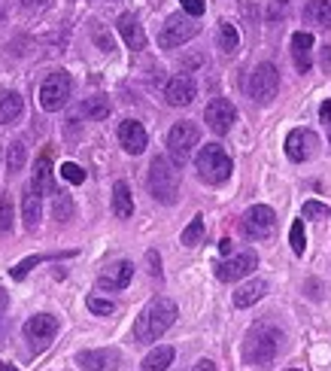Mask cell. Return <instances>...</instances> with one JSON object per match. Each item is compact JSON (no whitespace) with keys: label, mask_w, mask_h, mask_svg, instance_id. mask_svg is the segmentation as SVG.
Masks as SVG:
<instances>
[{"label":"cell","mask_w":331,"mask_h":371,"mask_svg":"<svg viewBox=\"0 0 331 371\" xmlns=\"http://www.w3.org/2000/svg\"><path fill=\"white\" fill-rule=\"evenodd\" d=\"M146 262H149L152 277H161V259H158V253H155V249H149V253H146Z\"/></svg>","instance_id":"40"},{"label":"cell","mask_w":331,"mask_h":371,"mask_svg":"<svg viewBox=\"0 0 331 371\" xmlns=\"http://www.w3.org/2000/svg\"><path fill=\"white\" fill-rule=\"evenodd\" d=\"M0 15H4V0H0Z\"/></svg>","instance_id":"49"},{"label":"cell","mask_w":331,"mask_h":371,"mask_svg":"<svg viewBox=\"0 0 331 371\" xmlns=\"http://www.w3.org/2000/svg\"><path fill=\"white\" fill-rule=\"evenodd\" d=\"M195 168H198V177L204 183L219 186V183H225L228 177H231L234 164H231L228 152L219 143H207V146H201V152L195 159Z\"/></svg>","instance_id":"4"},{"label":"cell","mask_w":331,"mask_h":371,"mask_svg":"<svg viewBox=\"0 0 331 371\" xmlns=\"http://www.w3.org/2000/svg\"><path fill=\"white\" fill-rule=\"evenodd\" d=\"M328 204H319V201H304V210H301V216L304 219H328Z\"/></svg>","instance_id":"37"},{"label":"cell","mask_w":331,"mask_h":371,"mask_svg":"<svg viewBox=\"0 0 331 371\" xmlns=\"http://www.w3.org/2000/svg\"><path fill=\"white\" fill-rule=\"evenodd\" d=\"M0 371H18L13 363H0Z\"/></svg>","instance_id":"47"},{"label":"cell","mask_w":331,"mask_h":371,"mask_svg":"<svg viewBox=\"0 0 331 371\" xmlns=\"http://www.w3.org/2000/svg\"><path fill=\"white\" fill-rule=\"evenodd\" d=\"M246 91H250V98L255 100V104H271L273 98H277L280 91V70L273 67L271 61L259 64L252 73H250V82H246Z\"/></svg>","instance_id":"6"},{"label":"cell","mask_w":331,"mask_h":371,"mask_svg":"<svg viewBox=\"0 0 331 371\" xmlns=\"http://www.w3.org/2000/svg\"><path fill=\"white\" fill-rule=\"evenodd\" d=\"M313 34L310 31H298L292 34V61H295L298 73H310L313 67Z\"/></svg>","instance_id":"17"},{"label":"cell","mask_w":331,"mask_h":371,"mask_svg":"<svg viewBox=\"0 0 331 371\" xmlns=\"http://www.w3.org/2000/svg\"><path fill=\"white\" fill-rule=\"evenodd\" d=\"M319 64H323L325 73H331V46H323V58H319Z\"/></svg>","instance_id":"42"},{"label":"cell","mask_w":331,"mask_h":371,"mask_svg":"<svg viewBox=\"0 0 331 371\" xmlns=\"http://www.w3.org/2000/svg\"><path fill=\"white\" fill-rule=\"evenodd\" d=\"M255 268H259V256L252 253V249H243V253H237L231 259H225V262L216 265V277L222 283H234V280H243L246 274H252Z\"/></svg>","instance_id":"11"},{"label":"cell","mask_w":331,"mask_h":371,"mask_svg":"<svg viewBox=\"0 0 331 371\" xmlns=\"http://www.w3.org/2000/svg\"><path fill=\"white\" fill-rule=\"evenodd\" d=\"M95 40H97V46H100L104 52H113V40H109V37L100 31V27H95Z\"/></svg>","instance_id":"41"},{"label":"cell","mask_w":331,"mask_h":371,"mask_svg":"<svg viewBox=\"0 0 331 371\" xmlns=\"http://www.w3.org/2000/svg\"><path fill=\"white\" fill-rule=\"evenodd\" d=\"M52 201H55V219H58V222H67V219L73 216V201H70V195L55 189V192H52Z\"/></svg>","instance_id":"33"},{"label":"cell","mask_w":331,"mask_h":371,"mask_svg":"<svg viewBox=\"0 0 331 371\" xmlns=\"http://www.w3.org/2000/svg\"><path fill=\"white\" fill-rule=\"evenodd\" d=\"M61 177L67 183H73V186H79V183H86V171H82L76 162H64L61 164Z\"/></svg>","instance_id":"36"},{"label":"cell","mask_w":331,"mask_h":371,"mask_svg":"<svg viewBox=\"0 0 331 371\" xmlns=\"http://www.w3.org/2000/svg\"><path fill=\"white\" fill-rule=\"evenodd\" d=\"M25 6H36V4H43V0H22Z\"/></svg>","instance_id":"48"},{"label":"cell","mask_w":331,"mask_h":371,"mask_svg":"<svg viewBox=\"0 0 331 371\" xmlns=\"http://www.w3.org/2000/svg\"><path fill=\"white\" fill-rule=\"evenodd\" d=\"M264 292H268V283H264V280H250V283H243L241 289L234 292V308H252L255 301L264 299Z\"/></svg>","instance_id":"23"},{"label":"cell","mask_w":331,"mask_h":371,"mask_svg":"<svg viewBox=\"0 0 331 371\" xmlns=\"http://www.w3.org/2000/svg\"><path fill=\"white\" fill-rule=\"evenodd\" d=\"M307 289H310V299H313V301L323 299V292H319V280H307Z\"/></svg>","instance_id":"44"},{"label":"cell","mask_w":331,"mask_h":371,"mask_svg":"<svg viewBox=\"0 0 331 371\" xmlns=\"http://www.w3.org/2000/svg\"><path fill=\"white\" fill-rule=\"evenodd\" d=\"M198 31H201L198 18H191L186 13H177V15H170L168 22H164L161 34H158V46L161 49H177V46L189 43L191 37H198Z\"/></svg>","instance_id":"7"},{"label":"cell","mask_w":331,"mask_h":371,"mask_svg":"<svg viewBox=\"0 0 331 371\" xmlns=\"http://www.w3.org/2000/svg\"><path fill=\"white\" fill-rule=\"evenodd\" d=\"M119 143H122V150L128 155H140L146 150V143H149V137H146V128L137 119H125L119 125Z\"/></svg>","instance_id":"16"},{"label":"cell","mask_w":331,"mask_h":371,"mask_svg":"<svg viewBox=\"0 0 331 371\" xmlns=\"http://www.w3.org/2000/svg\"><path fill=\"white\" fill-rule=\"evenodd\" d=\"M204 119H207V128L213 134H228L231 131V125H234V119H237V110H234V104L228 98H213L207 104V110H204Z\"/></svg>","instance_id":"12"},{"label":"cell","mask_w":331,"mask_h":371,"mask_svg":"<svg viewBox=\"0 0 331 371\" xmlns=\"http://www.w3.org/2000/svg\"><path fill=\"white\" fill-rule=\"evenodd\" d=\"M31 186L40 195H52L55 186H52V150H43L40 159L34 164V177H31Z\"/></svg>","instance_id":"21"},{"label":"cell","mask_w":331,"mask_h":371,"mask_svg":"<svg viewBox=\"0 0 331 371\" xmlns=\"http://www.w3.org/2000/svg\"><path fill=\"white\" fill-rule=\"evenodd\" d=\"M231 249H234V244H231V240H219V253H222V256H231Z\"/></svg>","instance_id":"46"},{"label":"cell","mask_w":331,"mask_h":371,"mask_svg":"<svg viewBox=\"0 0 331 371\" xmlns=\"http://www.w3.org/2000/svg\"><path fill=\"white\" fill-rule=\"evenodd\" d=\"M319 119H323V122H325V125H331V98L325 100V104H323V107H319Z\"/></svg>","instance_id":"43"},{"label":"cell","mask_w":331,"mask_h":371,"mask_svg":"<svg viewBox=\"0 0 331 371\" xmlns=\"http://www.w3.org/2000/svg\"><path fill=\"white\" fill-rule=\"evenodd\" d=\"M289 244H292V253L295 256H304L307 249V231H304V219H295L289 228Z\"/></svg>","instance_id":"31"},{"label":"cell","mask_w":331,"mask_h":371,"mask_svg":"<svg viewBox=\"0 0 331 371\" xmlns=\"http://www.w3.org/2000/svg\"><path fill=\"white\" fill-rule=\"evenodd\" d=\"M13 231V201L6 192H0V235Z\"/></svg>","instance_id":"34"},{"label":"cell","mask_w":331,"mask_h":371,"mask_svg":"<svg viewBox=\"0 0 331 371\" xmlns=\"http://www.w3.org/2000/svg\"><path fill=\"white\" fill-rule=\"evenodd\" d=\"M289 371H301V368H289Z\"/></svg>","instance_id":"50"},{"label":"cell","mask_w":331,"mask_h":371,"mask_svg":"<svg viewBox=\"0 0 331 371\" xmlns=\"http://www.w3.org/2000/svg\"><path fill=\"white\" fill-rule=\"evenodd\" d=\"M109 98L107 95H95V98H86L79 104V113L86 116V119H91V122H100V119H107L109 116Z\"/></svg>","instance_id":"25"},{"label":"cell","mask_w":331,"mask_h":371,"mask_svg":"<svg viewBox=\"0 0 331 371\" xmlns=\"http://www.w3.org/2000/svg\"><path fill=\"white\" fill-rule=\"evenodd\" d=\"M280 347H283V332L273 326V323L262 320V323H255V326H250V332H246L243 359L250 365H271L273 359H277Z\"/></svg>","instance_id":"2"},{"label":"cell","mask_w":331,"mask_h":371,"mask_svg":"<svg viewBox=\"0 0 331 371\" xmlns=\"http://www.w3.org/2000/svg\"><path fill=\"white\" fill-rule=\"evenodd\" d=\"M149 192L158 204H177L180 198V171L164 155H155L149 164Z\"/></svg>","instance_id":"3"},{"label":"cell","mask_w":331,"mask_h":371,"mask_svg":"<svg viewBox=\"0 0 331 371\" xmlns=\"http://www.w3.org/2000/svg\"><path fill=\"white\" fill-rule=\"evenodd\" d=\"M25 162H27L25 141H13V143H9V150H6V171L9 174H18V171L25 168Z\"/></svg>","instance_id":"30"},{"label":"cell","mask_w":331,"mask_h":371,"mask_svg":"<svg viewBox=\"0 0 331 371\" xmlns=\"http://www.w3.org/2000/svg\"><path fill=\"white\" fill-rule=\"evenodd\" d=\"M319 150V137L310 131V128H295V131H289L286 137V155L289 162H310Z\"/></svg>","instance_id":"13"},{"label":"cell","mask_w":331,"mask_h":371,"mask_svg":"<svg viewBox=\"0 0 331 371\" xmlns=\"http://www.w3.org/2000/svg\"><path fill=\"white\" fill-rule=\"evenodd\" d=\"M25 110V100L18 91H0V125H9L22 116Z\"/></svg>","instance_id":"24"},{"label":"cell","mask_w":331,"mask_h":371,"mask_svg":"<svg viewBox=\"0 0 331 371\" xmlns=\"http://www.w3.org/2000/svg\"><path fill=\"white\" fill-rule=\"evenodd\" d=\"M195 95H198V86L189 73H177V77L164 86V98H168L170 107H189L191 100H195Z\"/></svg>","instance_id":"14"},{"label":"cell","mask_w":331,"mask_h":371,"mask_svg":"<svg viewBox=\"0 0 331 371\" xmlns=\"http://www.w3.org/2000/svg\"><path fill=\"white\" fill-rule=\"evenodd\" d=\"M191 371H219V368H216V363H210V359H201V363Z\"/></svg>","instance_id":"45"},{"label":"cell","mask_w":331,"mask_h":371,"mask_svg":"<svg viewBox=\"0 0 331 371\" xmlns=\"http://www.w3.org/2000/svg\"><path fill=\"white\" fill-rule=\"evenodd\" d=\"M180 4H182V13L191 15V18H201V15L207 13V4H204V0H180Z\"/></svg>","instance_id":"38"},{"label":"cell","mask_w":331,"mask_h":371,"mask_svg":"<svg viewBox=\"0 0 331 371\" xmlns=\"http://www.w3.org/2000/svg\"><path fill=\"white\" fill-rule=\"evenodd\" d=\"M304 18L316 27H331V0H310L304 6Z\"/></svg>","instance_id":"27"},{"label":"cell","mask_w":331,"mask_h":371,"mask_svg":"<svg viewBox=\"0 0 331 371\" xmlns=\"http://www.w3.org/2000/svg\"><path fill=\"white\" fill-rule=\"evenodd\" d=\"M86 308H88L91 313H97V317H109V313L116 311V304L109 301V299H100V295H88V299H86Z\"/></svg>","instance_id":"35"},{"label":"cell","mask_w":331,"mask_h":371,"mask_svg":"<svg viewBox=\"0 0 331 371\" xmlns=\"http://www.w3.org/2000/svg\"><path fill=\"white\" fill-rule=\"evenodd\" d=\"M219 49L225 55H234L241 49V34H237V27L231 22H222L219 25Z\"/></svg>","instance_id":"29"},{"label":"cell","mask_w":331,"mask_h":371,"mask_svg":"<svg viewBox=\"0 0 331 371\" xmlns=\"http://www.w3.org/2000/svg\"><path fill=\"white\" fill-rule=\"evenodd\" d=\"M177 313L180 311H177V304H173L170 299H164V295L152 299L140 311V317H137V323H134V341H137V344H152V341H158L164 332L177 323Z\"/></svg>","instance_id":"1"},{"label":"cell","mask_w":331,"mask_h":371,"mask_svg":"<svg viewBox=\"0 0 331 371\" xmlns=\"http://www.w3.org/2000/svg\"><path fill=\"white\" fill-rule=\"evenodd\" d=\"M198 141H201V128L195 122H177V125L170 128L168 150H170V159H173V164H177V168L189 162V155L198 146Z\"/></svg>","instance_id":"8"},{"label":"cell","mask_w":331,"mask_h":371,"mask_svg":"<svg viewBox=\"0 0 331 371\" xmlns=\"http://www.w3.org/2000/svg\"><path fill=\"white\" fill-rule=\"evenodd\" d=\"M6 311H9V292L0 289V338H4V326H6Z\"/></svg>","instance_id":"39"},{"label":"cell","mask_w":331,"mask_h":371,"mask_svg":"<svg viewBox=\"0 0 331 371\" xmlns=\"http://www.w3.org/2000/svg\"><path fill=\"white\" fill-rule=\"evenodd\" d=\"M40 216H43V195L34 189V186H27L25 195H22V219H25V228L34 231L40 226Z\"/></svg>","instance_id":"20"},{"label":"cell","mask_w":331,"mask_h":371,"mask_svg":"<svg viewBox=\"0 0 331 371\" xmlns=\"http://www.w3.org/2000/svg\"><path fill=\"white\" fill-rule=\"evenodd\" d=\"M113 213L119 219H131L134 216V195L128 189L125 180H119L113 186Z\"/></svg>","instance_id":"22"},{"label":"cell","mask_w":331,"mask_h":371,"mask_svg":"<svg viewBox=\"0 0 331 371\" xmlns=\"http://www.w3.org/2000/svg\"><path fill=\"white\" fill-rule=\"evenodd\" d=\"M119 363H122V353H119L116 347L82 350V353H76V365L86 371H107V368H116Z\"/></svg>","instance_id":"15"},{"label":"cell","mask_w":331,"mask_h":371,"mask_svg":"<svg viewBox=\"0 0 331 371\" xmlns=\"http://www.w3.org/2000/svg\"><path fill=\"white\" fill-rule=\"evenodd\" d=\"M173 356H177V353H173V347H168V344L155 347L152 353L140 363V371H168L173 365Z\"/></svg>","instance_id":"26"},{"label":"cell","mask_w":331,"mask_h":371,"mask_svg":"<svg viewBox=\"0 0 331 371\" xmlns=\"http://www.w3.org/2000/svg\"><path fill=\"white\" fill-rule=\"evenodd\" d=\"M58 329H61L58 317H52V313H36V317H31L22 326V335L27 344H31V350H46L55 341V335H58Z\"/></svg>","instance_id":"10"},{"label":"cell","mask_w":331,"mask_h":371,"mask_svg":"<svg viewBox=\"0 0 331 371\" xmlns=\"http://www.w3.org/2000/svg\"><path fill=\"white\" fill-rule=\"evenodd\" d=\"M204 240V216H195L182 231V247H198Z\"/></svg>","instance_id":"32"},{"label":"cell","mask_w":331,"mask_h":371,"mask_svg":"<svg viewBox=\"0 0 331 371\" xmlns=\"http://www.w3.org/2000/svg\"><path fill=\"white\" fill-rule=\"evenodd\" d=\"M73 95V79L67 70H55L49 73V77L43 79L40 86V107L46 110V113H58V110L67 104Z\"/></svg>","instance_id":"5"},{"label":"cell","mask_w":331,"mask_h":371,"mask_svg":"<svg viewBox=\"0 0 331 371\" xmlns=\"http://www.w3.org/2000/svg\"><path fill=\"white\" fill-rule=\"evenodd\" d=\"M273 226H277V213L268 204H255L241 216V231L250 240H264L273 235Z\"/></svg>","instance_id":"9"},{"label":"cell","mask_w":331,"mask_h":371,"mask_svg":"<svg viewBox=\"0 0 331 371\" xmlns=\"http://www.w3.org/2000/svg\"><path fill=\"white\" fill-rule=\"evenodd\" d=\"M116 27H119V34H122V40H125L128 49H134V52H143V49H146V31H143V25L137 22L131 13H122V15H119Z\"/></svg>","instance_id":"19"},{"label":"cell","mask_w":331,"mask_h":371,"mask_svg":"<svg viewBox=\"0 0 331 371\" xmlns=\"http://www.w3.org/2000/svg\"><path fill=\"white\" fill-rule=\"evenodd\" d=\"M67 256H73V249H67V253H55V256H27V259H22V262L13 268V271H9V277H13V280H25L27 271H34L36 265L49 262V259H67Z\"/></svg>","instance_id":"28"},{"label":"cell","mask_w":331,"mask_h":371,"mask_svg":"<svg viewBox=\"0 0 331 371\" xmlns=\"http://www.w3.org/2000/svg\"><path fill=\"white\" fill-rule=\"evenodd\" d=\"M131 277H134V265L131 262H116V265H109L107 271L97 277V289L119 292V289H125V286L131 283Z\"/></svg>","instance_id":"18"}]
</instances>
